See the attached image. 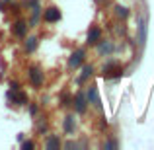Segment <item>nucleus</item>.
<instances>
[{
  "label": "nucleus",
  "instance_id": "1",
  "mask_svg": "<svg viewBox=\"0 0 154 150\" xmlns=\"http://www.w3.org/2000/svg\"><path fill=\"white\" fill-rule=\"evenodd\" d=\"M121 74H123V68L119 63L111 60V63L103 64V78H119Z\"/></svg>",
  "mask_w": 154,
  "mask_h": 150
},
{
  "label": "nucleus",
  "instance_id": "2",
  "mask_svg": "<svg viewBox=\"0 0 154 150\" xmlns=\"http://www.w3.org/2000/svg\"><path fill=\"white\" fill-rule=\"evenodd\" d=\"M27 78H29V82L33 84L35 88H39L43 84V78H45V76H43V70H41V68L33 64V66L27 68Z\"/></svg>",
  "mask_w": 154,
  "mask_h": 150
},
{
  "label": "nucleus",
  "instance_id": "3",
  "mask_svg": "<svg viewBox=\"0 0 154 150\" xmlns=\"http://www.w3.org/2000/svg\"><path fill=\"white\" fill-rule=\"evenodd\" d=\"M84 59H86V49H76L70 55V59H68V68H70V70H74V68L82 66Z\"/></svg>",
  "mask_w": 154,
  "mask_h": 150
},
{
  "label": "nucleus",
  "instance_id": "4",
  "mask_svg": "<svg viewBox=\"0 0 154 150\" xmlns=\"http://www.w3.org/2000/svg\"><path fill=\"white\" fill-rule=\"evenodd\" d=\"M102 41V29L96 26H92L90 29H88V35H86V43L88 45H98V43Z\"/></svg>",
  "mask_w": 154,
  "mask_h": 150
},
{
  "label": "nucleus",
  "instance_id": "5",
  "mask_svg": "<svg viewBox=\"0 0 154 150\" xmlns=\"http://www.w3.org/2000/svg\"><path fill=\"white\" fill-rule=\"evenodd\" d=\"M43 20H45L47 23H55L60 20V10L57 6H49L45 12H43Z\"/></svg>",
  "mask_w": 154,
  "mask_h": 150
},
{
  "label": "nucleus",
  "instance_id": "6",
  "mask_svg": "<svg viewBox=\"0 0 154 150\" xmlns=\"http://www.w3.org/2000/svg\"><path fill=\"white\" fill-rule=\"evenodd\" d=\"M72 105H74V109H76V113H86V109H88V103H86V96L84 94H76V98L72 99Z\"/></svg>",
  "mask_w": 154,
  "mask_h": 150
},
{
  "label": "nucleus",
  "instance_id": "7",
  "mask_svg": "<svg viewBox=\"0 0 154 150\" xmlns=\"http://www.w3.org/2000/svg\"><path fill=\"white\" fill-rule=\"evenodd\" d=\"M63 129H64V133H66L68 136L74 135V131H76V121H74V115H66V117H64V121H63Z\"/></svg>",
  "mask_w": 154,
  "mask_h": 150
},
{
  "label": "nucleus",
  "instance_id": "8",
  "mask_svg": "<svg viewBox=\"0 0 154 150\" xmlns=\"http://www.w3.org/2000/svg\"><path fill=\"white\" fill-rule=\"evenodd\" d=\"M86 99L90 101L92 105H94V107H102V103H100V96H98V88L94 86V84H92L90 86V90H88V96H86Z\"/></svg>",
  "mask_w": 154,
  "mask_h": 150
},
{
  "label": "nucleus",
  "instance_id": "9",
  "mask_svg": "<svg viewBox=\"0 0 154 150\" xmlns=\"http://www.w3.org/2000/svg\"><path fill=\"white\" fill-rule=\"evenodd\" d=\"M12 31H14V35H18V37H26V33H27V22L18 20V22L12 26Z\"/></svg>",
  "mask_w": 154,
  "mask_h": 150
},
{
  "label": "nucleus",
  "instance_id": "10",
  "mask_svg": "<svg viewBox=\"0 0 154 150\" xmlns=\"http://www.w3.org/2000/svg\"><path fill=\"white\" fill-rule=\"evenodd\" d=\"M27 6L31 8V26H35L37 20H39V10H41V8H39V2H37V0H31Z\"/></svg>",
  "mask_w": 154,
  "mask_h": 150
},
{
  "label": "nucleus",
  "instance_id": "11",
  "mask_svg": "<svg viewBox=\"0 0 154 150\" xmlns=\"http://www.w3.org/2000/svg\"><path fill=\"white\" fill-rule=\"evenodd\" d=\"M92 74H94V66H92V64H84L82 66V74L78 76V84H84Z\"/></svg>",
  "mask_w": 154,
  "mask_h": 150
},
{
  "label": "nucleus",
  "instance_id": "12",
  "mask_svg": "<svg viewBox=\"0 0 154 150\" xmlns=\"http://www.w3.org/2000/svg\"><path fill=\"white\" fill-rule=\"evenodd\" d=\"M23 47H26V53H33L35 49H37V37H27Z\"/></svg>",
  "mask_w": 154,
  "mask_h": 150
},
{
  "label": "nucleus",
  "instance_id": "13",
  "mask_svg": "<svg viewBox=\"0 0 154 150\" xmlns=\"http://www.w3.org/2000/svg\"><path fill=\"white\" fill-rule=\"evenodd\" d=\"M98 51L102 53H105V55H109V53L113 51V45H111V41H102V43H98Z\"/></svg>",
  "mask_w": 154,
  "mask_h": 150
},
{
  "label": "nucleus",
  "instance_id": "14",
  "mask_svg": "<svg viewBox=\"0 0 154 150\" xmlns=\"http://www.w3.org/2000/svg\"><path fill=\"white\" fill-rule=\"evenodd\" d=\"M45 146L49 148V150H53V148H59V146H60V139H59V136H55V135L49 136V139H47V142H45Z\"/></svg>",
  "mask_w": 154,
  "mask_h": 150
},
{
  "label": "nucleus",
  "instance_id": "15",
  "mask_svg": "<svg viewBox=\"0 0 154 150\" xmlns=\"http://www.w3.org/2000/svg\"><path fill=\"white\" fill-rule=\"evenodd\" d=\"M139 31H140V35H139V43L140 45H144V41H146V22H140V26H139Z\"/></svg>",
  "mask_w": 154,
  "mask_h": 150
},
{
  "label": "nucleus",
  "instance_id": "16",
  "mask_svg": "<svg viewBox=\"0 0 154 150\" xmlns=\"http://www.w3.org/2000/svg\"><path fill=\"white\" fill-rule=\"evenodd\" d=\"M115 14H117V18H129V10L125 6H115Z\"/></svg>",
  "mask_w": 154,
  "mask_h": 150
},
{
  "label": "nucleus",
  "instance_id": "17",
  "mask_svg": "<svg viewBox=\"0 0 154 150\" xmlns=\"http://www.w3.org/2000/svg\"><path fill=\"white\" fill-rule=\"evenodd\" d=\"M22 148H23V150H33L35 144L31 142V140H26V142H22Z\"/></svg>",
  "mask_w": 154,
  "mask_h": 150
},
{
  "label": "nucleus",
  "instance_id": "18",
  "mask_svg": "<svg viewBox=\"0 0 154 150\" xmlns=\"http://www.w3.org/2000/svg\"><path fill=\"white\" fill-rule=\"evenodd\" d=\"M45 129H47V123H45V121L37 125V131H39V133H45Z\"/></svg>",
  "mask_w": 154,
  "mask_h": 150
},
{
  "label": "nucleus",
  "instance_id": "19",
  "mask_svg": "<svg viewBox=\"0 0 154 150\" xmlns=\"http://www.w3.org/2000/svg\"><path fill=\"white\" fill-rule=\"evenodd\" d=\"M103 146H105V148H115V146H117V142H113V140H109V142H105Z\"/></svg>",
  "mask_w": 154,
  "mask_h": 150
},
{
  "label": "nucleus",
  "instance_id": "20",
  "mask_svg": "<svg viewBox=\"0 0 154 150\" xmlns=\"http://www.w3.org/2000/svg\"><path fill=\"white\" fill-rule=\"evenodd\" d=\"M29 111H31V115H35V113H37V105H31Z\"/></svg>",
  "mask_w": 154,
  "mask_h": 150
},
{
  "label": "nucleus",
  "instance_id": "21",
  "mask_svg": "<svg viewBox=\"0 0 154 150\" xmlns=\"http://www.w3.org/2000/svg\"><path fill=\"white\" fill-rule=\"evenodd\" d=\"M2 2H12V0H2Z\"/></svg>",
  "mask_w": 154,
  "mask_h": 150
},
{
  "label": "nucleus",
  "instance_id": "22",
  "mask_svg": "<svg viewBox=\"0 0 154 150\" xmlns=\"http://www.w3.org/2000/svg\"><path fill=\"white\" fill-rule=\"evenodd\" d=\"M96 2H103V0H96Z\"/></svg>",
  "mask_w": 154,
  "mask_h": 150
}]
</instances>
